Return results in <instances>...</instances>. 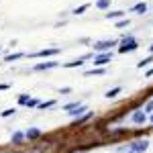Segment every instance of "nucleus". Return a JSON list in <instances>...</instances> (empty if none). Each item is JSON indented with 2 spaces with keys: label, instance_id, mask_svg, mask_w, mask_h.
I'll return each mask as SVG.
<instances>
[{
  "label": "nucleus",
  "instance_id": "obj_11",
  "mask_svg": "<svg viewBox=\"0 0 153 153\" xmlns=\"http://www.w3.org/2000/svg\"><path fill=\"white\" fill-rule=\"evenodd\" d=\"M104 74H106V68H92V70L84 71L86 78H90V76H104Z\"/></svg>",
  "mask_w": 153,
  "mask_h": 153
},
{
  "label": "nucleus",
  "instance_id": "obj_29",
  "mask_svg": "<svg viewBox=\"0 0 153 153\" xmlns=\"http://www.w3.org/2000/svg\"><path fill=\"white\" fill-rule=\"evenodd\" d=\"M151 76H153V65H151L147 71H145V78H151Z\"/></svg>",
  "mask_w": 153,
  "mask_h": 153
},
{
  "label": "nucleus",
  "instance_id": "obj_24",
  "mask_svg": "<svg viewBox=\"0 0 153 153\" xmlns=\"http://www.w3.org/2000/svg\"><path fill=\"white\" fill-rule=\"evenodd\" d=\"M14 112H16V108H6V110H2V112H0V117H2V118H8V117H12Z\"/></svg>",
  "mask_w": 153,
  "mask_h": 153
},
{
  "label": "nucleus",
  "instance_id": "obj_33",
  "mask_svg": "<svg viewBox=\"0 0 153 153\" xmlns=\"http://www.w3.org/2000/svg\"><path fill=\"white\" fill-rule=\"evenodd\" d=\"M0 53H2V47H0Z\"/></svg>",
  "mask_w": 153,
  "mask_h": 153
},
{
  "label": "nucleus",
  "instance_id": "obj_7",
  "mask_svg": "<svg viewBox=\"0 0 153 153\" xmlns=\"http://www.w3.org/2000/svg\"><path fill=\"white\" fill-rule=\"evenodd\" d=\"M149 149V141L147 139H139V141H133L129 145V151H135V153H143Z\"/></svg>",
  "mask_w": 153,
  "mask_h": 153
},
{
  "label": "nucleus",
  "instance_id": "obj_28",
  "mask_svg": "<svg viewBox=\"0 0 153 153\" xmlns=\"http://www.w3.org/2000/svg\"><path fill=\"white\" fill-rule=\"evenodd\" d=\"M12 86L10 84H0V92H4V90H10Z\"/></svg>",
  "mask_w": 153,
  "mask_h": 153
},
{
  "label": "nucleus",
  "instance_id": "obj_23",
  "mask_svg": "<svg viewBox=\"0 0 153 153\" xmlns=\"http://www.w3.org/2000/svg\"><path fill=\"white\" fill-rule=\"evenodd\" d=\"M129 25H131V21L127 19V16H125V19L117 21V23H114V27H117V29H125V27H129Z\"/></svg>",
  "mask_w": 153,
  "mask_h": 153
},
{
  "label": "nucleus",
  "instance_id": "obj_27",
  "mask_svg": "<svg viewBox=\"0 0 153 153\" xmlns=\"http://www.w3.org/2000/svg\"><path fill=\"white\" fill-rule=\"evenodd\" d=\"M70 92H71L70 86H65V88H59V94H70Z\"/></svg>",
  "mask_w": 153,
  "mask_h": 153
},
{
  "label": "nucleus",
  "instance_id": "obj_17",
  "mask_svg": "<svg viewBox=\"0 0 153 153\" xmlns=\"http://www.w3.org/2000/svg\"><path fill=\"white\" fill-rule=\"evenodd\" d=\"M90 118H92V112H86V114H84V117L76 118V120H74V125H71V127H78V125H82V123H86V120H90Z\"/></svg>",
  "mask_w": 153,
  "mask_h": 153
},
{
  "label": "nucleus",
  "instance_id": "obj_10",
  "mask_svg": "<svg viewBox=\"0 0 153 153\" xmlns=\"http://www.w3.org/2000/svg\"><path fill=\"white\" fill-rule=\"evenodd\" d=\"M86 112H88V106H86V104H80V106H76L74 110H70L68 114H71V117H78V118H80V117H84Z\"/></svg>",
  "mask_w": 153,
  "mask_h": 153
},
{
  "label": "nucleus",
  "instance_id": "obj_26",
  "mask_svg": "<svg viewBox=\"0 0 153 153\" xmlns=\"http://www.w3.org/2000/svg\"><path fill=\"white\" fill-rule=\"evenodd\" d=\"M39 104H41V102H39L37 98H31V100L27 102V106H29V108H37V106H39Z\"/></svg>",
  "mask_w": 153,
  "mask_h": 153
},
{
  "label": "nucleus",
  "instance_id": "obj_13",
  "mask_svg": "<svg viewBox=\"0 0 153 153\" xmlns=\"http://www.w3.org/2000/svg\"><path fill=\"white\" fill-rule=\"evenodd\" d=\"M25 55H27V53H23V51H16V53L6 55V57H4V61H6V63H10V61H16V59H23Z\"/></svg>",
  "mask_w": 153,
  "mask_h": 153
},
{
  "label": "nucleus",
  "instance_id": "obj_14",
  "mask_svg": "<svg viewBox=\"0 0 153 153\" xmlns=\"http://www.w3.org/2000/svg\"><path fill=\"white\" fill-rule=\"evenodd\" d=\"M151 63H153V55H147L145 59H141V61H137V68H139V70H143V68H149Z\"/></svg>",
  "mask_w": 153,
  "mask_h": 153
},
{
  "label": "nucleus",
  "instance_id": "obj_30",
  "mask_svg": "<svg viewBox=\"0 0 153 153\" xmlns=\"http://www.w3.org/2000/svg\"><path fill=\"white\" fill-rule=\"evenodd\" d=\"M149 123H151V125H153V114H149Z\"/></svg>",
  "mask_w": 153,
  "mask_h": 153
},
{
  "label": "nucleus",
  "instance_id": "obj_1",
  "mask_svg": "<svg viewBox=\"0 0 153 153\" xmlns=\"http://www.w3.org/2000/svg\"><path fill=\"white\" fill-rule=\"evenodd\" d=\"M139 43L133 35H125L120 39V45H118V53H131V51H137Z\"/></svg>",
  "mask_w": 153,
  "mask_h": 153
},
{
  "label": "nucleus",
  "instance_id": "obj_32",
  "mask_svg": "<svg viewBox=\"0 0 153 153\" xmlns=\"http://www.w3.org/2000/svg\"><path fill=\"white\" fill-rule=\"evenodd\" d=\"M127 153H135V151H127Z\"/></svg>",
  "mask_w": 153,
  "mask_h": 153
},
{
  "label": "nucleus",
  "instance_id": "obj_4",
  "mask_svg": "<svg viewBox=\"0 0 153 153\" xmlns=\"http://www.w3.org/2000/svg\"><path fill=\"white\" fill-rule=\"evenodd\" d=\"M112 61V51H108V53H94V68H104L106 63H110Z\"/></svg>",
  "mask_w": 153,
  "mask_h": 153
},
{
  "label": "nucleus",
  "instance_id": "obj_12",
  "mask_svg": "<svg viewBox=\"0 0 153 153\" xmlns=\"http://www.w3.org/2000/svg\"><path fill=\"white\" fill-rule=\"evenodd\" d=\"M131 12H137V14H145L147 12V2H137L133 8H131Z\"/></svg>",
  "mask_w": 153,
  "mask_h": 153
},
{
  "label": "nucleus",
  "instance_id": "obj_5",
  "mask_svg": "<svg viewBox=\"0 0 153 153\" xmlns=\"http://www.w3.org/2000/svg\"><path fill=\"white\" fill-rule=\"evenodd\" d=\"M61 53V49L59 47H47V49H41V51H37V53H31L29 57H55Z\"/></svg>",
  "mask_w": 153,
  "mask_h": 153
},
{
  "label": "nucleus",
  "instance_id": "obj_3",
  "mask_svg": "<svg viewBox=\"0 0 153 153\" xmlns=\"http://www.w3.org/2000/svg\"><path fill=\"white\" fill-rule=\"evenodd\" d=\"M88 59H94V53H86V55H80V57L71 59V61H68V63H63V68L65 70H74V68H80V65H84Z\"/></svg>",
  "mask_w": 153,
  "mask_h": 153
},
{
  "label": "nucleus",
  "instance_id": "obj_31",
  "mask_svg": "<svg viewBox=\"0 0 153 153\" xmlns=\"http://www.w3.org/2000/svg\"><path fill=\"white\" fill-rule=\"evenodd\" d=\"M149 51H151V55H153V43H151V45H149Z\"/></svg>",
  "mask_w": 153,
  "mask_h": 153
},
{
  "label": "nucleus",
  "instance_id": "obj_8",
  "mask_svg": "<svg viewBox=\"0 0 153 153\" xmlns=\"http://www.w3.org/2000/svg\"><path fill=\"white\" fill-rule=\"evenodd\" d=\"M53 68H59V61H41V63H37L33 70L43 71V70H53Z\"/></svg>",
  "mask_w": 153,
  "mask_h": 153
},
{
  "label": "nucleus",
  "instance_id": "obj_21",
  "mask_svg": "<svg viewBox=\"0 0 153 153\" xmlns=\"http://www.w3.org/2000/svg\"><path fill=\"white\" fill-rule=\"evenodd\" d=\"M55 104H57V100H47V102H41L37 108H39V110H45V108H53Z\"/></svg>",
  "mask_w": 153,
  "mask_h": 153
},
{
  "label": "nucleus",
  "instance_id": "obj_2",
  "mask_svg": "<svg viewBox=\"0 0 153 153\" xmlns=\"http://www.w3.org/2000/svg\"><path fill=\"white\" fill-rule=\"evenodd\" d=\"M114 45H118V39H104V41H96L92 47H94V53H108V51L114 47Z\"/></svg>",
  "mask_w": 153,
  "mask_h": 153
},
{
  "label": "nucleus",
  "instance_id": "obj_18",
  "mask_svg": "<svg viewBox=\"0 0 153 153\" xmlns=\"http://www.w3.org/2000/svg\"><path fill=\"white\" fill-rule=\"evenodd\" d=\"M25 137H27V139H37V137H41V131L39 129H29L25 133Z\"/></svg>",
  "mask_w": 153,
  "mask_h": 153
},
{
  "label": "nucleus",
  "instance_id": "obj_22",
  "mask_svg": "<svg viewBox=\"0 0 153 153\" xmlns=\"http://www.w3.org/2000/svg\"><path fill=\"white\" fill-rule=\"evenodd\" d=\"M143 112H145L147 117H149V114H153V98L147 102V104H143Z\"/></svg>",
  "mask_w": 153,
  "mask_h": 153
},
{
  "label": "nucleus",
  "instance_id": "obj_6",
  "mask_svg": "<svg viewBox=\"0 0 153 153\" xmlns=\"http://www.w3.org/2000/svg\"><path fill=\"white\" fill-rule=\"evenodd\" d=\"M147 120H149V117L143 112V108L133 110V114H131V123H133V125H145Z\"/></svg>",
  "mask_w": 153,
  "mask_h": 153
},
{
  "label": "nucleus",
  "instance_id": "obj_20",
  "mask_svg": "<svg viewBox=\"0 0 153 153\" xmlns=\"http://www.w3.org/2000/svg\"><path fill=\"white\" fill-rule=\"evenodd\" d=\"M88 8H90V2H84V4H80L78 8H74V14H84Z\"/></svg>",
  "mask_w": 153,
  "mask_h": 153
},
{
  "label": "nucleus",
  "instance_id": "obj_16",
  "mask_svg": "<svg viewBox=\"0 0 153 153\" xmlns=\"http://www.w3.org/2000/svg\"><path fill=\"white\" fill-rule=\"evenodd\" d=\"M120 92H123V88H120V86H117V88H112V90H108V92H106V98H108V100H110V98H117L118 94H120Z\"/></svg>",
  "mask_w": 153,
  "mask_h": 153
},
{
  "label": "nucleus",
  "instance_id": "obj_9",
  "mask_svg": "<svg viewBox=\"0 0 153 153\" xmlns=\"http://www.w3.org/2000/svg\"><path fill=\"white\" fill-rule=\"evenodd\" d=\"M127 16V12L125 10H108V12H104V19H108V21H120V19H125Z\"/></svg>",
  "mask_w": 153,
  "mask_h": 153
},
{
  "label": "nucleus",
  "instance_id": "obj_25",
  "mask_svg": "<svg viewBox=\"0 0 153 153\" xmlns=\"http://www.w3.org/2000/svg\"><path fill=\"white\" fill-rule=\"evenodd\" d=\"M29 100H31V96H29V94H27V92H25V94H21V96H19V104H21V106H27V102H29Z\"/></svg>",
  "mask_w": 153,
  "mask_h": 153
},
{
  "label": "nucleus",
  "instance_id": "obj_19",
  "mask_svg": "<svg viewBox=\"0 0 153 153\" xmlns=\"http://www.w3.org/2000/svg\"><path fill=\"white\" fill-rule=\"evenodd\" d=\"M23 139H25V133H12V137H10V141L14 143V145H21Z\"/></svg>",
  "mask_w": 153,
  "mask_h": 153
},
{
  "label": "nucleus",
  "instance_id": "obj_15",
  "mask_svg": "<svg viewBox=\"0 0 153 153\" xmlns=\"http://www.w3.org/2000/svg\"><path fill=\"white\" fill-rule=\"evenodd\" d=\"M110 2H112V0H98V2H96V8H98V10H108V8H110Z\"/></svg>",
  "mask_w": 153,
  "mask_h": 153
}]
</instances>
